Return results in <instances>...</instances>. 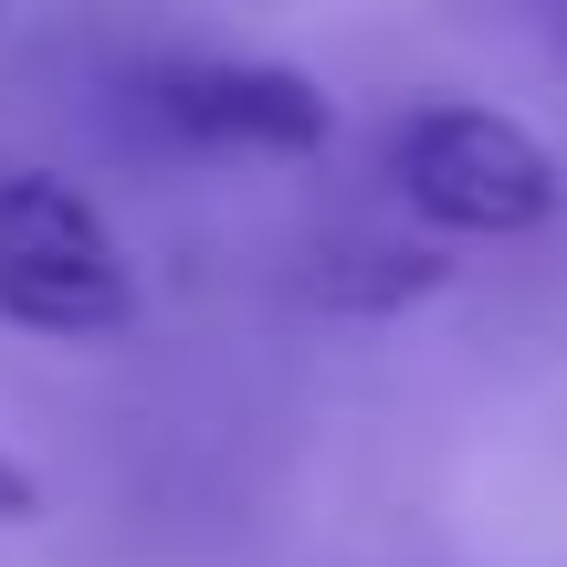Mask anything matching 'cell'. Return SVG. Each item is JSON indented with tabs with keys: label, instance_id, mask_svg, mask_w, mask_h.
Segmentation results:
<instances>
[{
	"label": "cell",
	"instance_id": "1",
	"mask_svg": "<svg viewBox=\"0 0 567 567\" xmlns=\"http://www.w3.org/2000/svg\"><path fill=\"white\" fill-rule=\"evenodd\" d=\"M379 168H389V200L421 231H442V243H526V231H547L567 210L557 147L526 116L473 105V95L400 105L379 137Z\"/></svg>",
	"mask_w": 567,
	"mask_h": 567
},
{
	"label": "cell",
	"instance_id": "4",
	"mask_svg": "<svg viewBox=\"0 0 567 567\" xmlns=\"http://www.w3.org/2000/svg\"><path fill=\"white\" fill-rule=\"evenodd\" d=\"M32 515H42V484L11 463V452H0V526H32Z\"/></svg>",
	"mask_w": 567,
	"mask_h": 567
},
{
	"label": "cell",
	"instance_id": "3",
	"mask_svg": "<svg viewBox=\"0 0 567 567\" xmlns=\"http://www.w3.org/2000/svg\"><path fill=\"white\" fill-rule=\"evenodd\" d=\"M0 326L95 347L137 326V264L116 221L53 168H0Z\"/></svg>",
	"mask_w": 567,
	"mask_h": 567
},
{
	"label": "cell",
	"instance_id": "5",
	"mask_svg": "<svg viewBox=\"0 0 567 567\" xmlns=\"http://www.w3.org/2000/svg\"><path fill=\"white\" fill-rule=\"evenodd\" d=\"M526 21H536V42H547L557 74H567V0H526Z\"/></svg>",
	"mask_w": 567,
	"mask_h": 567
},
{
	"label": "cell",
	"instance_id": "2",
	"mask_svg": "<svg viewBox=\"0 0 567 567\" xmlns=\"http://www.w3.org/2000/svg\"><path fill=\"white\" fill-rule=\"evenodd\" d=\"M126 116L179 158L305 168L337 147V95L274 53H147L126 63Z\"/></svg>",
	"mask_w": 567,
	"mask_h": 567
}]
</instances>
